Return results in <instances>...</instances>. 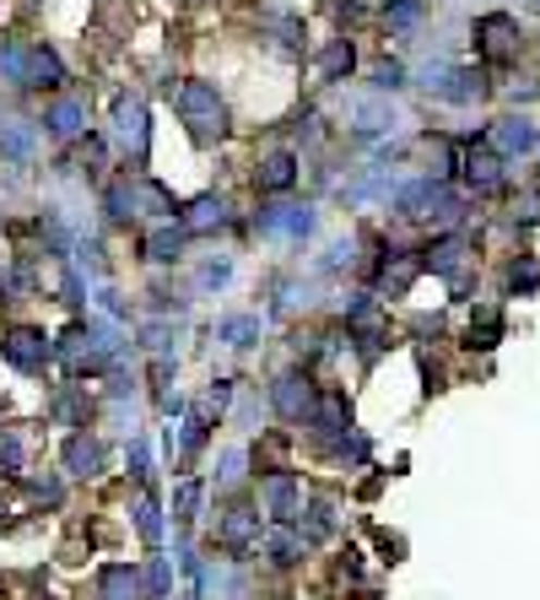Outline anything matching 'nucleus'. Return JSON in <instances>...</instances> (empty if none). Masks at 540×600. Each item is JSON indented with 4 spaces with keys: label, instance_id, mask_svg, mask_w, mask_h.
I'll return each mask as SVG.
<instances>
[{
    "label": "nucleus",
    "instance_id": "f257e3e1",
    "mask_svg": "<svg viewBox=\"0 0 540 600\" xmlns=\"http://www.w3.org/2000/svg\"><path fill=\"white\" fill-rule=\"evenodd\" d=\"M173 109H179V120H184V131H189L195 147H222V142L233 136V114H228L217 82H206V76H189V82L179 87Z\"/></svg>",
    "mask_w": 540,
    "mask_h": 600
},
{
    "label": "nucleus",
    "instance_id": "f03ea898",
    "mask_svg": "<svg viewBox=\"0 0 540 600\" xmlns=\"http://www.w3.org/2000/svg\"><path fill=\"white\" fill-rule=\"evenodd\" d=\"M103 211H109L114 222H135V217H151V222H173L179 200L168 195V184H157V179H146V173H125V179H114V184H109V195H103Z\"/></svg>",
    "mask_w": 540,
    "mask_h": 600
},
{
    "label": "nucleus",
    "instance_id": "7ed1b4c3",
    "mask_svg": "<svg viewBox=\"0 0 540 600\" xmlns=\"http://www.w3.org/2000/svg\"><path fill=\"white\" fill-rule=\"evenodd\" d=\"M114 352H120V341H114V330L98 325V319H76V325L54 341V357L65 363L71 379H82V374H103V368L114 363Z\"/></svg>",
    "mask_w": 540,
    "mask_h": 600
},
{
    "label": "nucleus",
    "instance_id": "20e7f679",
    "mask_svg": "<svg viewBox=\"0 0 540 600\" xmlns=\"http://www.w3.org/2000/svg\"><path fill=\"white\" fill-rule=\"evenodd\" d=\"M0 76L11 87H60L65 82V65L49 44H33V38H5L0 44Z\"/></svg>",
    "mask_w": 540,
    "mask_h": 600
},
{
    "label": "nucleus",
    "instance_id": "39448f33",
    "mask_svg": "<svg viewBox=\"0 0 540 600\" xmlns=\"http://www.w3.org/2000/svg\"><path fill=\"white\" fill-rule=\"evenodd\" d=\"M395 211L405 222H438V228H454L465 217V200L443 184V179H410L395 189Z\"/></svg>",
    "mask_w": 540,
    "mask_h": 600
},
{
    "label": "nucleus",
    "instance_id": "423d86ee",
    "mask_svg": "<svg viewBox=\"0 0 540 600\" xmlns=\"http://www.w3.org/2000/svg\"><path fill=\"white\" fill-rule=\"evenodd\" d=\"M416 266H421V271H438V277L454 287V298H470V293H476V244L459 238V233L432 238V244L421 249Z\"/></svg>",
    "mask_w": 540,
    "mask_h": 600
},
{
    "label": "nucleus",
    "instance_id": "0eeeda50",
    "mask_svg": "<svg viewBox=\"0 0 540 600\" xmlns=\"http://www.w3.org/2000/svg\"><path fill=\"white\" fill-rule=\"evenodd\" d=\"M314 228H319V211H314L308 200H292V195L266 200V206H260V217H255V233L270 238V244H303Z\"/></svg>",
    "mask_w": 540,
    "mask_h": 600
},
{
    "label": "nucleus",
    "instance_id": "6e6552de",
    "mask_svg": "<svg viewBox=\"0 0 540 600\" xmlns=\"http://www.w3.org/2000/svg\"><path fill=\"white\" fill-rule=\"evenodd\" d=\"M109 136H114V147L125 162H146V151H151V114H146V103L135 98V93H120L114 98V109H109Z\"/></svg>",
    "mask_w": 540,
    "mask_h": 600
},
{
    "label": "nucleus",
    "instance_id": "1a4fd4ad",
    "mask_svg": "<svg viewBox=\"0 0 540 600\" xmlns=\"http://www.w3.org/2000/svg\"><path fill=\"white\" fill-rule=\"evenodd\" d=\"M470 38H476L481 65H492V71H503V65L519 60V16H508V11H487V16H476Z\"/></svg>",
    "mask_w": 540,
    "mask_h": 600
},
{
    "label": "nucleus",
    "instance_id": "9d476101",
    "mask_svg": "<svg viewBox=\"0 0 540 600\" xmlns=\"http://www.w3.org/2000/svg\"><path fill=\"white\" fill-rule=\"evenodd\" d=\"M0 357H5L16 374L38 379V374L54 363V341H49L38 325H11V330H0Z\"/></svg>",
    "mask_w": 540,
    "mask_h": 600
},
{
    "label": "nucleus",
    "instance_id": "9b49d317",
    "mask_svg": "<svg viewBox=\"0 0 540 600\" xmlns=\"http://www.w3.org/2000/svg\"><path fill=\"white\" fill-rule=\"evenodd\" d=\"M260 509H266L275 525H292V519L303 514V476L286 470V465L266 470V476H260Z\"/></svg>",
    "mask_w": 540,
    "mask_h": 600
},
{
    "label": "nucleus",
    "instance_id": "f8f14e48",
    "mask_svg": "<svg viewBox=\"0 0 540 600\" xmlns=\"http://www.w3.org/2000/svg\"><path fill=\"white\" fill-rule=\"evenodd\" d=\"M314 401H319V390H314V379L303 368H281L270 379V406L281 412V423H308Z\"/></svg>",
    "mask_w": 540,
    "mask_h": 600
},
{
    "label": "nucleus",
    "instance_id": "ddd939ff",
    "mask_svg": "<svg viewBox=\"0 0 540 600\" xmlns=\"http://www.w3.org/2000/svg\"><path fill=\"white\" fill-rule=\"evenodd\" d=\"M260 38H266L270 54H281V60H297L303 54V16L297 11H286V5H266L260 11Z\"/></svg>",
    "mask_w": 540,
    "mask_h": 600
},
{
    "label": "nucleus",
    "instance_id": "4468645a",
    "mask_svg": "<svg viewBox=\"0 0 540 600\" xmlns=\"http://www.w3.org/2000/svg\"><path fill=\"white\" fill-rule=\"evenodd\" d=\"M352 131H357V142H373V136H395L401 131V109L390 103V98H357L352 103Z\"/></svg>",
    "mask_w": 540,
    "mask_h": 600
},
{
    "label": "nucleus",
    "instance_id": "2eb2a0df",
    "mask_svg": "<svg viewBox=\"0 0 540 600\" xmlns=\"http://www.w3.org/2000/svg\"><path fill=\"white\" fill-rule=\"evenodd\" d=\"M540 147V131L530 114H503L498 125H492V151L503 157V162H514V157H530Z\"/></svg>",
    "mask_w": 540,
    "mask_h": 600
},
{
    "label": "nucleus",
    "instance_id": "dca6fc26",
    "mask_svg": "<svg viewBox=\"0 0 540 600\" xmlns=\"http://www.w3.org/2000/svg\"><path fill=\"white\" fill-rule=\"evenodd\" d=\"M228 222H233V211H228L222 195H195V200L179 211L184 238H206V233H217V228H228Z\"/></svg>",
    "mask_w": 540,
    "mask_h": 600
},
{
    "label": "nucleus",
    "instance_id": "f3484780",
    "mask_svg": "<svg viewBox=\"0 0 540 600\" xmlns=\"http://www.w3.org/2000/svg\"><path fill=\"white\" fill-rule=\"evenodd\" d=\"M292 184H297V151L292 147H275L255 162V189L260 195H292Z\"/></svg>",
    "mask_w": 540,
    "mask_h": 600
},
{
    "label": "nucleus",
    "instance_id": "a211bd4d",
    "mask_svg": "<svg viewBox=\"0 0 540 600\" xmlns=\"http://www.w3.org/2000/svg\"><path fill=\"white\" fill-rule=\"evenodd\" d=\"M87 120H93V109H87V98H54L49 103V114H44V131L54 136V142H76V136H87Z\"/></svg>",
    "mask_w": 540,
    "mask_h": 600
},
{
    "label": "nucleus",
    "instance_id": "6ab92c4d",
    "mask_svg": "<svg viewBox=\"0 0 540 600\" xmlns=\"http://www.w3.org/2000/svg\"><path fill=\"white\" fill-rule=\"evenodd\" d=\"M217 541H222V552H233V558H244L255 541H260V514L255 509H228L222 514V530H217Z\"/></svg>",
    "mask_w": 540,
    "mask_h": 600
},
{
    "label": "nucleus",
    "instance_id": "aec40b11",
    "mask_svg": "<svg viewBox=\"0 0 540 600\" xmlns=\"http://www.w3.org/2000/svg\"><path fill=\"white\" fill-rule=\"evenodd\" d=\"M459 168H465V184H470L476 195H498V189H503V157L492 147H470Z\"/></svg>",
    "mask_w": 540,
    "mask_h": 600
},
{
    "label": "nucleus",
    "instance_id": "412c9836",
    "mask_svg": "<svg viewBox=\"0 0 540 600\" xmlns=\"http://www.w3.org/2000/svg\"><path fill=\"white\" fill-rule=\"evenodd\" d=\"M103 460H109L103 439H93V433H71V439H65V470H71V476L93 481V476H103Z\"/></svg>",
    "mask_w": 540,
    "mask_h": 600
},
{
    "label": "nucleus",
    "instance_id": "4be33fe9",
    "mask_svg": "<svg viewBox=\"0 0 540 600\" xmlns=\"http://www.w3.org/2000/svg\"><path fill=\"white\" fill-rule=\"evenodd\" d=\"M352 65H357V44L352 38H330L319 49V60H314V76H319V87H335V82L352 76Z\"/></svg>",
    "mask_w": 540,
    "mask_h": 600
},
{
    "label": "nucleus",
    "instance_id": "5701e85b",
    "mask_svg": "<svg viewBox=\"0 0 540 600\" xmlns=\"http://www.w3.org/2000/svg\"><path fill=\"white\" fill-rule=\"evenodd\" d=\"M33 147H38V125L33 120H0V157L11 168H27L33 162Z\"/></svg>",
    "mask_w": 540,
    "mask_h": 600
},
{
    "label": "nucleus",
    "instance_id": "b1692460",
    "mask_svg": "<svg viewBox=\"0 0 540 600\" xmlns=\"http://www.w3.org/2000/svg\"><path fill=\"white\" fill-rule=\"evenodd\" d=\"M140 255H146L151 266H179V260H184V228L157 222V228L140 238Z\"/></svg>",
    "mask_w": 540,
    "mask_h": 600
},
{
    "label": "nucleus",
    "instance_id": "393cba45",
    "mask_svg": "<svg viewBox=\"0 0 540 600\" xmlns=\"http://www.w3.org/2000/svg\"><path fill=\"white\" fill-rule=\"evenodd\" d=\"M98 596L103 600H146L140 568H135V563H109V568L98 574Z\"/></svg>",
    "mask_w": 540,
    "mask_h": 600
},
{
    "label": "nucleus",
    "instance_id": "a878e982",
    "mask_svg": "<svg viewBox=\"0 0 540 600\" xmlns=\"http://www.w3.org/2000/svg\"><path fill=\"white\" fill-rule=\"evenodd\" d=\"M49 417H54V423H71V428H87V417H93V401L82 395V384H65V390L49 401Z\"/></svg>",
    "mask_w": 540,
    "mask_h": 600
},
{
    "label": "nucleus",
    "instance_id": "bb28decb",
    "mask_svg": "<svg viewBox=\"0 0 540 600\" xmlns=\"http://www.w3.org/2000/svg\"><path fill=\"white\" fill-rule=\"evenodd\" d=\"M217 341H222V346H233V352L255 346V341H260V314H233V319H217Z\"/></svg>",
    "mask_w": 540,
    "mask_h": 600
},
{
    "label": "nucleus",
    "instance_id": "cd10ccee",
    "mask_svg": "<svg viewBox=\"0 0 540 600\" xmlns=\"http://www.w3.org/2000/svg\"><path fill=\"white\" fill-rule=\"evenodd\" d=\"M503 341V314L498 308H481L476 319H470V330H465V346L470 352H492Z\"/></svg>",
    "mask_w": 540,
    "mask_h": 600
},
{
    "label": "nucleus",
    "instance_id": "c85d7f7f",
    "mask_svg": "<svg viewBox=\"0 0 540 600\" xmlns=\"http://www.w3.org/2000/svg\"><path fill=\"white\" fill-rule=\"evenodd\" d=\"M503 287H508V298H530L540 287V260L536 255H519V260H508V271H503Z\"/></svg>",
    "mask_w": 540,
    "mask_h": 600
},
{
    "label": "nucleus",
    "instance_id": "c756f323",
    "mask_svg": "<svg viewBox=\"0 0 540 600\" xmlns=\"http://www.w3.org/2000/svg\"><path fill=\"white\" fill-rule=\"evenodd\" d=\"M330 530H335V509H330V498H314L308 514H303V525H297V536L303 541H324Z\"/></svg>",
    "mask_w": 540,
    "mask_h": 600
},
{
    "label": "nucleus",
    "instance_id": "7c9ffc66",
    "mask_svg": "<svg viewBox=\"0 0 540 600\" xmlns=\"http://www.w3.org/2000/svg\"><path fill=\"white\" fill-rule=\"evenodd\" d=\"M131 514H135L140 541H146V547H157V541H162V514H157V498H151V492H140V498L131 503Z\"/></svg>",
    "mask_w": 540,
    "mask_h": 600
},
{
    "label": "nucleus",
    "instance_id": "2f4dec72",
    "mask_svg": "<svg viewBox=\"0 0 540 600\" xmlns=\"http://www.w3.org/2000/svg\"><path fill=\"white\" fill-rule=\"evenodd\" d=\"M303 547H308V541H303L297 530H286V525H275V530L266 536L270 563H281V568H286V563H297V558H303Z\"/></svg>",
    "mask_w": 540,
    "mask_h": 600
},
{
    "label": "nucleus",
    "instance_id": "473e14b6",
    "mask_svg": "<svg viewBox=\"0 0 540 600\" xmlns=\"http://www.w3.org/2000/svg\"><path fill=\"white\" fill-rule=\"evenodd\" d=\"M341 271H357V238H335L319 260V277H341Z\"/></svg>",
    "mask_w": 540,
    "mask_h": 600
},
{
    "label": "nucleus",
    "instance_id": "72a5a7b5",
    "mask_svg": "<svg viewBox=\"0 0 540 600\" xmlns=\"http://www.w3.org/2000/svg\"><path fill=\"white\" fill-rule=\"evenodd\" d=\"M421 11H427L421 0H390V5H384V22H390V33H401L405 38V33L421 22Z\"/></svg>",
    "mask_w": 540,
    "mask_h": 600
},
{
    "label": "nucleus",
    "instance_id": "f704fd0d",
    "mask_svg": "<svg viewBox=\"0 0 540 600\" xmlns=\"http://www.w3.org/2000/svg\"><path fill=\"white\" fill-rule=\"evenodd\" d=\"M195 509H200V476H184L179 492H173V514H179V525H189Z\"/></svg>",
    "mask_w": 540,
    "mask_h": 600
},
{
    "label": "nucleus",
    "instance_id": "c9c22d12",
    "mask_svg": "<svg viewBox=\"0 0 540 600\" xmlns=\"http://www.w3.org/2000/svg\"><path fill=\"white\" fill-rule=\"evenodd\" d=\"M27 465V439L16 428H0V470H22Z\"/></svg>",
    "mask_w": 540,
    "mask_h": 600
},
{
    "label": "nucleus",
    "instance_id": "e433bc0d",
    "mask_svg": "<svg viewBox=\"0 0 540 600\" xmlns=\"http://www.w3.org/2000/svg\"><path fill=\"white\" fill-rule=\"evenodd\" d=\"M401 87H405V65H401V60L373 65V93H379V98H390V93H401Z\"/></svg>",
    "mask_w": 540,
    "mask_h": 600
},
{
    "label": "nucleus",
    "instance_id": "4c0bfd02",
    "mask_svg": "<svg viewBox=\"0 0 540 600\" xmlns=\"http://www.w3.org/2000/svg\"><path fill=\"white\" fill-rule=\"evenodd\" d=\"M228 277H233V260H228V255H222V260H206V266H200V293L228 287Z\"/></svg>",
    "mask_w": 540,
    "mask_h": 600
},
{
    "label": "nucleus",
    "instance_id": "58836bf2",
    "mask_svg": "<svg viewBox=\"0 0 540 600\" xmlns=\"http://www.w3.org/2000/svg\"><path fill=\"white\" fill-rule=\"evenodd\" d=\"M536 222H540V189H525L514 200V228H536Z\"/></svg>",
    "mask_w": 540,
    "mask_h": 600
},
{
    "label": "nucleus",
    "instance_id": "ea45409f",
    "mask_svg": "<svg viewBox=\"0 0 540 600\" xmlns=\"http://www.w3.org/2000/svg\"><path fill=\"white\" fill-rule=\"evenodd\" d=\"M33 498H38L44 509H60V498H65V487H60L54 476H38V481H33Z\"/></svg>",
    "mask_w": 540,
    "mask_h": 600
},
{
    "label": "nucleus",
    "instance_id": "a19ab883",
    "mask_svg": "<svg viewBox=\"0 0 540 600\" xmlns=\"http://www.w3.org/2000/svg\"><path fill=\"white\" fill-rule=\"evenodd\" d=\"M222 487H238L244 481V450H228L222 454V476H217Z\"/></svg>",
    "mask_w": 540,
    "mask_h": 600
},
{
    "label": "nucleus",
    "instance_id": "79ce46f5",
    "mask_svg": "<svg viewBox=\"0 0 540 600\" xmlns=\"http://www.w3.org/2000/svg\"><path fill=\"white\" fill-rule=\"evenodd\" d=\"M379 552H384V563H401L405 541H401V536H390V530H379Z\"/></svg>",
    "mask_w": 540,
    "mask_h": 600
},
{
    "label": "nucleus",
    "instance_id": "37998d69",
    "mask_svg": "<svg viewBox=\"0 0 540 600\" xmlns=\"http://www.w3.org/2000/svg\"><path fill=\"white\" fill-rule=\"evenodd\" d=\"M335 22H363V5H357V0H341V5H335Z\"/></svg>",
    "mask_w": 540,
    "mask_h": 600
},
{
    "label": "nucleus",
    "instance_id": "c03bdc74",
    "mask_svg": "<svg viewBox=\"0 0 540 600\" xmlns=\"http://www.w3.org/2000/svg\"><path fill=\"white\" fill-rule=\"evenodd\" d=\"M0 519H5V487H0Z\"/></svg>",
    "mask_w": 540,
    "mask_h": 600
},
{
    "label": "nucleus",
    "instance_id": "a18cd8bd",
    "mask_svg": "<svg viewBox=\"0 0 540 600\" xmlns=\"http://www.w3.org/2000/svg\"><path fill=\"white\" fill-rule=\"evenodd\" d=\"M525 5H530V11H540V0H525Z\"/></svg>",
    "mask_w": 540,
    "mask_h": 600
}]
</instances>
